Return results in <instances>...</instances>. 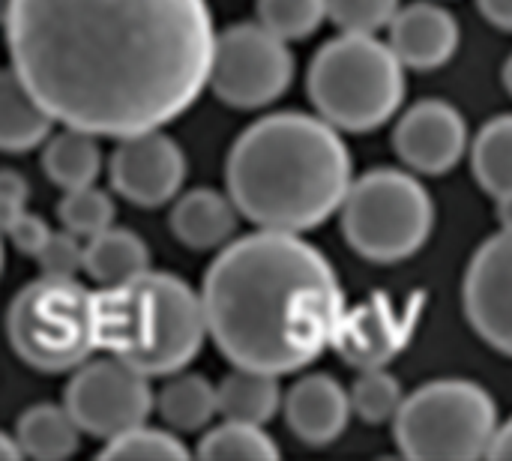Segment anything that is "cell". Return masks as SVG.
<instances>
[{"instance_id": "obj_24", "label": "cell", "mask_w": 512, "mask_h": 461, "mask_svg": "<svg viewBox=\"0 0 512 461\" xmlns=\"http://www.w3.org/2000/svg\"><path fill=\"white\" fill-rule=\"evenodd\" d=\"M474 177L495 198L512 189V114L489 120L474 141Z\"/></svg>"}, {"instance_id": "obj_30", "label": "cell", "mask_w": 512, "mask_h": 461, "mask_svg": "<svg viewBox=\"0 0 512 461\" xmlns=\"http://www.w3.org/2000/svg\"><path fill=\"white\" fill-rule=\"evenodd\" d=\"M399 0H327V15L345 33H375L393 24Z\"/></svg>"}, {"instance_id": "obj_23", "label": "cell", "mask_w": 512, "mask_h": 461, "mask_svg": "<svg viewBox=\"0 0 512 461\" xmlns=\"http://www.w3.org/2000/svg\"><path fill=\"white\" fill-rule=\"evenodd\" d=\"M156 408L171 429L195 432L219 414V387L201 375H183L159 393Z\"/></svg>"}, {"instance_id": "obj_36", "label": "cell", "mask_w": 512, "mask_h": 461, "mask_svg": "<svg viewBox=\"0 0 512 461\" xmlns=\"http://www.w3.org/2000/svg\"><path fill=\"white\" fill-rule=\"evenodd\" d=\"M498 219H501L504 231H512V189L498 195Z\"/></svg>"}, {"instance_id": "obj_12", "label": "cell", "mask_w": 512, "mask_h": 461, "mask_svg": "<svg viewBox=\"0 0 512 461\" xmlns=\"http://www.w3.org/2000/svg\"><path fill=\"white\" fill-rule=\"evenodd\" d=\"M465 312L474 330L512 357V231L480 246L465 276Z\"/></svg>"}, {"instance_id": "obj_13", "label": "cell", "mask_w": 512, "mask_h": 461, "mask_svg": "<svg viewBox=\"0 0 512 461\" xmlns=\"http://www.w3.org/2000/svg\"><path fill=\"white\" fill-rule=\"evenodd\" d=\"M417 309L399 312L390 297L372 294L357 309L345 312L336 336L333 351L354 369H384L411 339Z\"/></svg>"}, {"instance_id": "obj_11", "label": "cell", "mask_w": 512, "mask_h": 461, "mask_svg": "<svg viewBox=\"0 0 512 461\" xmlns=\"http://www.w3.org/2000/svg\"><path fill=\"white\" fill-rule=\"evenodd\" d=\"M111 186L138 207L171 201L186 177L183 150L159 129L123 135L111 153Z\"/></svg>"}, {"instance_id": "obj_38", "label": "cell", "mask_w": 512, "mask_h": 461, "mask_svg": "<svg viewBox=\"0 0 512 461\" xmlns=\"http://www.w3.org/2000/svg\"><path fill=\"white\" fill-rule=\"evenodd\" d=\"M504 84H507V90L512 93V57L507 60V66H504Z\"/></svg>"}, {"instance_id": "obj_35", "label": "cell", "mask_w": 512, "mask_h": 461, "mask_svg": "<svg viewBox=\"0 0 512 461\" xmlns=\"http://www.w3.org/2000/svg\"><path fill=\"white\" fill-rule=\"evenodd\" d=\"M492 459H512V420L504 429H498L492 444Z\"/></svg>"}, {"instance_id": "obj_34", "label": "cell", "mask_w": 512, "mask_h": 461, "mask_svg": "<svg viewBox=\"0 0 512 461\" xmlns=\"http://www.w3.org/2000/svg\"><path fill=\"white\" fill-rule=\"evenodd\" d=\"M480 12L501 30H512V0H477Z\"/></svg>"}, {"instance_id": "obj_8", "label": "cell", "mask_w": 512, "mask_h": 461, "mask_svg": "<svg viewBox=\"0 0 512 461\" xmlns=\"http://www.w3.org/2000/svg\"><path fill=\"white\" fill-rule=\"evenodd\" d=\"M429 192L405 171L378 168L351 183L342 204V228L354 252L369 261L411 258L432 234Z\"/></svg>"}, {"instance_id": "obj_9", "label": "cell", "mask_w": 512, "mask_h": 461, "mask_svg": "<svg viewBox=\"0 0 512 461\" xmlns=\"http://www.w3.org/2000/svg\"><path fill=\"white\" fill-rule=\"evenodd\" d=\"M294 60L285 39L264 24H237L216 39L210 84L231 108H261L285 93Z\"/></svg>"}, {"instance_id": "obj_37", "label": "cell", "mask_w": 512, "mask_h": 461, "mask_svg": "<svg viewBox=\"0 0 512 461\" xmlns=\"http://www.w3.org/2000/svg\"><path fill=\"white\" fill-rule=\"evenodd\" d=\"M0 456L3 459H21L24 456V447L21 444H12V435H3L0 438Z\"/></svg>"}, {"instance_id": "obj_19", "label": "cell", "mask_w": 512, "mask_h": 461, "mask_svg": "<svg viewBox=\"0 0 512 461\" xmlns=\"http://www.w3.org/2000/svg\"><path fill=\"white\" fill-rule=\"evenodd\" d=\"M150 267V252L144 240L126 228H105L84 246V270L102 288L132 282Z\"/></svg>"}, {"instance_id": "obj_5", "label": "cell", "mask_w": 512, "mask_h": 461, "mask_svg": "<svg viewBox=\"0 0 512 461\" xmlns=\"http://www.w3.org/2000/svg\"><path fill=\"white\" fill-rule=\"evenodd\" d=\"M402 66L393 45L372 33H345L327 42L309 66L312 102L336 129H378L402 105Z\"/></svg>"}, {"instance_id": "obj_1", "label": "cell", "mask_w": 512, "mask_h": 461, "mask_svg": "<svg viewBox=\"0 0 512 461\" xmlns=\"http://www.w3.org/2000/svg\"><path fill=\"white\" fill-rule=\"evenodd\" d=\"M3 21L15 75L93 135L159 129L213 75L207 0H3Z\"/></svg>"}, {"instance_id": "obj_2", "label": "cell", "mask_w": 512, "mask_h": 461, "mask_svg": "<svg viewBox=\"0 0 512 461\" xmlns=\"http://www.w3.org/2000/svg\"><path fill=\"white\" fill-rule=\"evenodd\" d=\"M201 297L219 351L234 366L270 375L321 357L345 315L330 261L294 231L276 228L225 246Z\"/></svg>"}, {"instance_id": "obj_18", "label": "cell", "mask_w": 512, "mask_h": 461, "mask_svg": "<svg viewBox=\"0 0 512 461\" xmlns=\"http://www.w3.org/2000/svg\"><path fill=\"white\" fill-rule=\"evenodd\" d=\"M234 207L213 189L186 192L171 213V231L189 249H216L234 234Z\"/></svg>"}, {"instance_id": "obj_7", "label": "cell", "mask_w": 512, "mask_h": 461, "mask_svg": "<svg viewBox=\"0 0 512 461\" xmlns=\"http://www.w3.org/2000/svg\"><path fill=\"white\" fill-rule=\"evenodd\" d=\"M495 435V402L471 381L423 384L396 414V444L408 459L492 456Z\"/></svg>"}, {"instance_id": "obj_10", "label": "cell", "mask_w": 512, "mask_h": 461, "mask_svg": "<svg viewBox=\"0 0 512 461\" xmlns=\"http://www.w3.org/2000/svg\"><path fill=\"white\" fill-rule=\"evenodd\" d=\"M147 378L150 375L120 357L84 363L69 381L63 405L81 432L111 441L135 426H144L153 408Z\"/></svg>"}, {"instance_id": "obj_21", "label": "cell", "mask_w": 512, "mask_h": 461, "mask_svg": "<svg viewBox=\"0 0 512 461\" xmlns=\"http://www.w3.org/2000/svg\"><path fill=\"white\" fill-rule=\"evenodd\" d=\"M99 165H102V153H99L96 135L78 126H69L57 138H51V144L42 153L45 174L66 192L93 186Z\"/></svg>"}, {"instance_id": "obj_28", "label": "cell", "mask_w": 512, "mask_h": 461, "mask_svg": "<svg viewBox=\"0 0 512 461\" xmlns=\"http://www.w3.org/2000/svg\"><path fill=\"white\" fill-rule=\"evenodd\" d=\"M57 216L63 222L66 231L78 234V237H96L105 228H111L114 219V201L93 189V186H81V189H69L57 207Z\"/></svg>"}, {"instance_id": "obj_4", "label": "cell", "mask_w": 512, "mask_h": 461, "mask_svg": "<svg viewBox=\"0 0 512 461\" xmlns=\"http://www.w3.org/2000/svg\"><path fill=\"white\" fill-rule=\"evenodd\" d=\"M99 294L102 351L132 363L144 375L180 372L210 333L204 297L168 273H144Z\"/></svg>"}, {"instance_id": "obj_14", "label": "cell", "mask_w": 512, "mask_h": 461, "mask_svg": "<svg viewBox=\"0 0 512 461\" xmlns=\"http://www.w3.org/2000/svg\"><path fill=\"white\" fill-rule=\"evenodd\" d=\"M393 144L402 162H408L414 171L444 174L462 159L468 144V126L450 102L426 99L417 102L399 120Z\"/></svg>"}, {"instance_id": "obj_32", "label": "cell", "mask_w": 512, "mask_h": 461, "mask_svg": "<svg viewBox=\"0 0 512 461\" xmlns=\"http://www.w3.org/2000/svg\"><path fill=\"white\" fill-rule=\"evenodd\" d=\"M6 228V237H9V243L15 246V252H21V255H39L42 252V246L48 243V237L54 234V231H48V225L39 219V216H33V213H18L12 222H6L3 225Z\"/></svg>"}, {"instance_id": "obj_17", "label": "cell", "mask_w": 512, "mask_h": 461, "mask_svg": "<svg viewBox=\"0 0 512 461\" xmlns=\"http://www.w3.org/2000/svg\"><path fill=\"white\" fill-rule=\"evenodd\" d=\"M54 114L27 90L9 66L0 81V144L6 153H24L45 141Z\"/></svg>"}, {"instance_id": "obj_22", "label": "cell", "mask_w": 512, "mask_h": 461, "mask_svg": "<svg viewBox=\"0 0 512 461\" xmlns=\"http://www.w3.org/2000/svg\"><path fill=\"white\" fill-rule=\"evenodd\" d=\"M78 432L81 426L72 420L66 405H36L18 420L15 438L33 459H66L78 450Z\"/></svg>"}, {"instance_id": "obj_33", "label": "cell", "mask_w": 512, "mask_h": 461, "mask_svg": "<svg viewBox=\"0 0 512 461\" xmlns=\"http://www.w3.org/2000/svg\"><path fill=\"white\" fill-rule=\"evenodd\" d=\"M24 201H27V183L24 177H18L15 171H3L0 180V210H3V225L12 222L18 213H24Z\"/></svg>"}, {"instance_id": "obj_31", "label": "cell", "mask_w": 512, "mask_h": 461, "mask_svg": "<svg viewBox=\"0 0 512 461\" xmlns=\"http://www.w3.org/2000/svg\"><path fill=\"white\" fill-rule=\"evenodd\" d=\"M42 276H57V279H75L78 270H84V246L78 243V234L72 231H57L48 237L42 252L36 255Z\"/></svg>"}, {"instance_id": "obj_15", "label": "cell", "mask_w": 512, "mask_h": 461, "mask_svg": "<svg viewBox=\"0 0 512 461\" xmlns=\"http://www.w3.org/2000/svg\"><path fill=\"white\" fill-rule=\"evenodd\" d=\"M390 45L411 69H438L459 48V24L438 3H411L390 24Z\"/></svg>"}, {"instance_id": "obj_16", "label": "cell", "mask_w": 512, "mask_h": 461, "mask_svg": "<svg viewBox=\"0 0 512 461\" xmlns=\"http://www.w3.org/2000/svg\"><path fill=\"white\" fill-rule=\"evenodd\" d=\"M351 396L330 375H309L297 381L285 399V420L291 432L312 447H324L336 441L351 414Z\"/></svg>"}, {"instance_id": "obj_20", "label": "cell", "mask_w": 512, "mask_h": 461, "mask_svg": "<svg viewBox=\"0 0 512 461\" xmlns=\"http://www.w3.org/2000/svg\"><path fill=\"white\" fill-rule=\"evenodd\" d=\"M276 408H279V384L276 375L270 372L237 366V372H231L219 384V414L225 420L264 426L276 414Z\"/></svg>"}, {"instance_id": "obj_25", "label": "cell", "mask_w": 512, "mask_h": 461, "mask_svg": "<svg viewBox=\"0 0 512 461\" xmlns=\"http://www.w3.org/2000/svg\"><path fill=\"white\" fill-rule=\"evenodd\" d=\"M201 459H279V447L261 432V426L225 420V426L204 435L198 444Z\"/></svg>"}, {"instance_id": "obj_27", "label": "cell", "mask_w": 512, "mask_h": 461, "mask_svg": "<svg viewBox=\"0 0 512 461\" xmlns=\"http://www.w3.org/2000/svg\"><path fill=\"white\" fill-rule=\"evenodd\" d=\"M258 18L261 24L288 39H303L318 30V24L327 15V0H258Z\"/></svg>"}, {"instance_id": "obj_29", "label": "cell", "mask_w": 512, "mask_h": 461, "mask_svg": "<svg viewBox=\"0 0 512 461\" xmlns=\"http://www.w3.org/2000/svg\"><path fill=\"white\" fill-rule=\"evenodd\" d=\"M99 456L102 459H189V450L174 435L135 426L129 432L111 438Z\"/></svg>"}, {"instance_id": "obj_3", "label": "cell", "mask_w": 512, "mask_h": 461, "mask_svg": "<svg viewBox=\"0 0 512 461\" xmlns=\"http://www.w3.org/2000/svg\"><path fill=\"white\" fill-rule=\"evenodd\" d=\"M234 207L261 228L309 231L351 189V156L330 120L273 114L249 126L228 156Z\"/></svg>"}, {"instance_id": "obj_6", "label": "cell", "mask_w": 512, "mask_h": 461, "mask_svg": "<svg viewBox=\"0 0 512 461\" xmlns=\"http://www.w3.org/2000/svg\"><path fill=\"white\" fill-rule=\"evenodd\" d=\"M9 342L36 372H69L102 348L99 294L75 279L42 276L9 306Z\"/></svg>"}, {"instance_id": "obj_26", "label": "cell", "mask_w": 512, "mask_h": 461, "mask_svg": "<svg viewBox=\"0 0 512 461\" xmlns=\"http://www.w3.org/2000/svg\"><path fill=\"white\" fill-rule=\"evenodd\" d=\"M402 402H405L402 387L387 369H363V375L351 387V408L366 423L396 420Z\"/></svg>"}]
</instances>
